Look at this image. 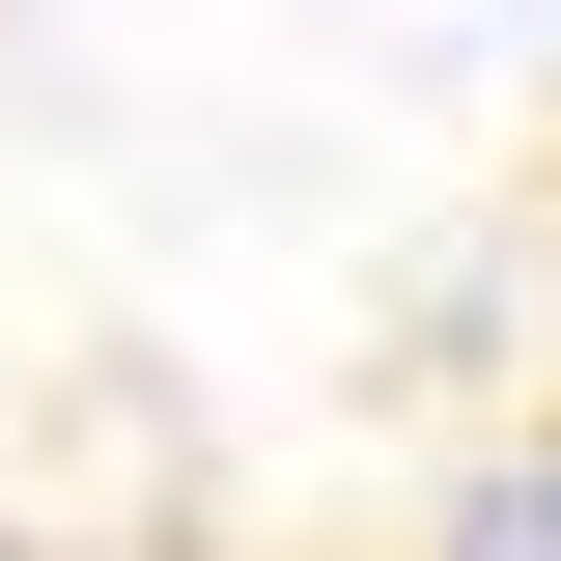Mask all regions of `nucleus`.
Instances as JSON below:
<instances>
[{"label": "nucleus", "instance_id": "1", "mask_svg": "<svg viewBox=\"0 0 561 561\" xmlns=\"http://www.w3.org/2000/svg\"><path fill=\"white\" fill-rule=\"evenodd\" d=\"M393 561H561V421H478L449 478H421V534Z\"/></svg>", "mask_w": 561, "mask_h": 561}]
</instances>
